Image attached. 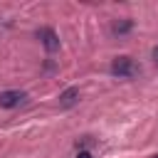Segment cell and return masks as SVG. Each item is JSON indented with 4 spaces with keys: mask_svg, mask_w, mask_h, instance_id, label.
<instances>
[{
    "mask_svg": "<svg viewBox=\"0 0 158 158\" xmlns=\"http://www.w3.org/2000/svg\"><path fill=\"white\" fill-rule=\"evenodd\" d=\"M22 101H25V91H2L0 94V106L2 109H15Z\"/></svg>",
    "mask_w": 158,
    "mask_h": 158,
    "instance_id": "cell-3",
    "label": "cell"
},
{
    "mask_svg": "<svg viewBox=\"0 0 158 158\" xmlns=\"http://www.w3.org/2000/svg\"><path fill=\"white\" fill-rule=\"evenodd\" d=\"M156 158H158V156H156Z\"/></svg>",
    "mask_w": 158,
    "mask_h": 158,
    "instance_id": "cell-8",
    "label": "cell"
},
{
    "mask_svg": "<svg viewBox=\"0 0 158 158\" xmlns=\"http://www.w3.org/2000/svg\"><path fill=\"white\" fill-rule=\"evenodd\" d=\"M77 101H79V89H74V86L59 94V106H62V109H69V106H74Z\"/></svg>",
    "mask_w": 158,
    "mask_h": 158,
    "instance_id": "cell-4",
    "label": "cell"
},
{
    "mask_svg": "<svg viewBox=\"0 0 158 158\" xmlns=\"http://www.w3.org/2000/svg\"><path fill=\"white\" fill-rule=\"evenodd\" d=\"M138 64L131 59V57H116L114 62H111V74L114 77H121V79H133V77H138Z\"/></svg>",
    "mask_w": 158,
    "mask_h": 158,
    "instance_id": "cell-1",
    "label": "cell"
},
{
    "mask_svg": "<svg viewBox=\"0 0 158 158\" xmlns=\"http://www.w3.org/2000/svg\"><path fill=\"white\" fill-rule=\"evenodd\" d=\"M77 158H91V153H89V151H79V153H77Z\"/></svg>",
    "mask_w": 158,
    "mask_h": 158,
    "instance_id": "cell-6",
    "label": "cell"
},
{
    "mask_svg": "<svg viewBox=\"0 0 158 158\" xmlns=\"http://www.w3.org/2000/svg\"><path fill=\"white\" fill-rule=\"evenodd\" d=\"M37 37H40V42L44 44V49H47V52H57V49H59V37H57V32H54V30L42 27V30L37 32Z\"/></svg>",
    "mask_w": 158,
    "mask_h": 158,
    "instance_id": "cell-2",
    "label": "cell"
},
{
    "mask_svg": "<svg viewBox=\"0 0 158 158\" xmlns=\"http://www.w3.org/2000/svg\"><path fill=\"white\" fill-rule=\"evenodd\" d=\"M131 30V20H123V22H116L114 25V32L116 35H123V32H128Z\"/></svg>",
    "mask_w": 158,
    "mask_h": 158,
    "instance_id": "cell-5",
    "label": "cell"
},
{
    "mask_svg": "<svg viewBox=\"0 0 158 158\" xmlns=\"http://www.w3.org/2000/svg\"><path fill=\"white\" fill-rule=\"evenodd\" d=\"M153 59H156V64H158V44L153 47Z\"/></svg>",
    "mask_w": 158,
    "mask_h": 158,
    "instance_id": "cell-7",
    "label": "cell"
}]
</instances>
